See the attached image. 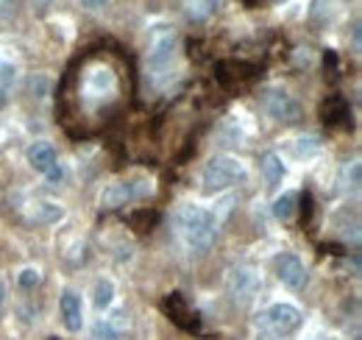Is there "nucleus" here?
<instances>
[{
  "label": "nucleus",
  "mask_w": 362,
  "mask_h": 340,
  "mask_svg": "<svg viewBox=\"0 0 362 340\" xmlns=\"http://www.w3.org/2000/svg\"><path fill=\"white\" fill-rule=\"evenodd\" d=\"M145 70L153 86H165L176 70V31L170 26H153L145 45Z\"/></svg>",
  "instance_id": "1"
},
{
  "label": "nucleus",
  "mask_w": 362,
  "mask_h": 340,
  "mask_svg": "<svg viewBox=\"0 0 362 340\" xmlns=\"http://www.w3.org/2000/svg\"><path fill=\"white\" fill-rule=\"evenodd\" d=\"M120 92V81H117V73L106 64V62H90L81 73V81H78V98H81V106L90 109V112H100L106 109Z\"/></svg>",
  "instance_id": "2"
},
{
  "label": "nucleus",
  "mask_w": 362,
  "mask_h": 340,
  "mask_svg": "<svg viewBox=\"0 0 362 340\" xmlns=\"http://www.w3.org/2000/svg\"><path fill=\"white\" fill-rule=\"evenodd\" d=\"M176 226L184 240V246L195 254H206L218 237V220L215 215L198 204H184L176 215Z\"/></svg>",
  "instance_id": "3"
},
{
  "label": "nucleus",
  "mask_w": 362,
  "mask_h": 340,
  "mask_svg": "<svg viewBox=\"0 0 362 340\" xmlns=\"http://www.w3.org/2000/svg\"><path fill=\"white\" fill-rule=\"evenodd\" d=\"M301 310L298 307H293V304H273L268 310H262L257 318H254V324H257V329L262 332V335H268V338H287V335H293L298 327H301Z\"/></svg>",
  "instance_id": "4"
},
{
  "label": "nucleus",
  "mask_w": 362,
  "mask_h": 340,
  "mask_svg": "<svg viewBox=\"0 0 362 340\" xmlns=\"http://www.w3.org/2000/svg\"><path fill=\"white\" fill-rule=\"evenodd\" d=\"M245 178V168L240 159L234 157H212L206 162V168L201 173V184L206 193H218V190H226L231 184L243 181Z\"/></svg>",
  "instance_id": "5"
},
{
  "label": "nucleus",
  "mask_w": 362,
  "mask_h": 340,
  "mask_svg": "<svg viewBox=\"0 0 362 340\" xmlns=\"http://www.w3.org/2000/svg\"><path fill=\"white\" fill-rule=\"evenodd\" d=\"M226 290L237 307H251L259 298V293H262V276L254 268L240 265V268L228 271Z\"/></svg>",
  "instance_id": "6"
},
{
  "label": "nucleus",
  "mask_w": 362,
  "mask_h": 340,
  "mask_svg": "<svg viewBox=\"0 0 362 340\" xmlns=\"http://www.w3.org/2000/svg\"><path fill=\"white\" fill-rule=\"evenodd\" d=\"M262 103H265V112L279 123H298L301 120V106L287 89H268L262 95Z\"/></svg>",
  "instance_id": "7"
},
{
  "label": "nucleus",
  "mask_w": 362,
  "mask_h": 340,
  "mask_svg": "<svg viewBox=\"0 0 362 340\" xmlns=\"http://www.w3.org/2000/svg\"><path fill=\"white\" fill-rule=\"evenodd\" d=\"M28 162H31L34 170H40L47 181H62V176H64V170L56 159L53 145H47V142H34L28 148Z\"/></svg>",
  "instance_id": "8"
},
{
  "label": "nucleus",
  "mask_w": 362,
  "mask_h": 340,
  "mask_svg": "<svg viewBox=\"0 0 362 340\" xmlns=\"http://www.w3.org/2000/svg\"><path fill=\"white\" fill-rule=\"evenodd\" d=\"M276 273H279V279H281L290 290H301V288L307 285V268H304V262L296 254L276 256Z\"/></svg>",
  "instance_id": "9"
},
{
  "label": "nucleus",
  "mask_w": 362,
  "mask_h": 340,
  "mask_svg": "<svg viewBox=\"0 0 362 340\" xmlns=\"http://www.w3.org/2000/svg\"><path fill=\"white\" fill-rule=\"evenodd\" d=\"M134 196H136L134 187H132L129 181H115V184H109V187L100 193V210H106V212L120 210V207H126Z\"/></svg>",
  "instance_id": "10"
},
{
  "label": "nucleus",
  "mask_w": 362,
  "mask_h": 340,
  "mask_svg": "<svg viewBox=\"0 0 362 340\" xmlns=\"http://www.w3.org/2000/svg\"><path fill=\"white\" fill-rule=\"evenodd\" d=\"M59 310H62V321H64V327H67L70 332H78V329L84 327L81 298L76 296L73 290H64V293H62V304H59Z\"/></svg>",
  "instance_id": "11"
},
{
  "label": "nucleus",
  "mask_w": 362,
  "mask_h": 340,
  "mask_svg": "<svg viewBox=\"0 0 362 340\" xmlns=\"http://www.w3.org/2000/svg\"><path fill=\"white\" fill-rule=\"evenodd\" d=\"M25 217L31 223H56V220L64 217V207L62 204H53V201H34L25 210Z\"/></svg>",
  "instance_id": "12"
},
{
  "label": "nucleus",
  "mask_w": 362,
  "mask_h": 340,
  "mask_svg": "<svg viewBox=\"0 0 362 340\" xmlns=\"http://www.w3.org/2000/svg\"><path fill=\"white\" fill-rule=\"evenodd\" d=\"M181 8H184V17H187V20H192V23H204L206 17L215 14L218 0H181Z\"/></svg>",
  "instance_id": "13"
},
{
  "label": "nucleus",
  "mask_w": 362,
  "mask_h": 340,
  "mask_svg": "<svg viewBox=\"0 0 362 340\" xmlns=\"http://www.w3.org/2000/svg\"><path fill=\"white\" fill-rule=\"evenodd\" d=\"M262 173H265V181L271 184V187H276V184H281V178H284V165H281V159H279V154H273V151H268V154H262Z\"/></svg>",
  "instance_id": "14"
},
{
  "label": "nucleus",
  "mask_w": 362,
  "mask_h": 340,
  "mask_svg": "<svg viewBox=\"0 0 362 340\" xmlns=\"http://www.w3.org/2000/svg\"><path fill=\"white\" fill-rule=\"evenodd\" d=\"M349 118V103L343 101V98H329L326 103H323V120L329 123V126H337L340 120H346Z\"/></svg>",
  "instance_id": "15"
},
{
  "label": "nucleus",
  "mask_w": 362,
  "mask_h": 340,
  "mask_svg": "<svg viewBox=\"0 0 362 340\" xmlns=\"http://www.w3.org/2000/svg\"><path fill=\"white\" fill-rule=\"evenodd\" d=\"M14 79H17L14 64H11V62H6V59H0V106H6V103H8L11 89H14Z\"/></svg>",
  "instance_id": "16"
},
{
  "label": "nucleus",
  "mask_w": 362,
  "mask_h": 340,
  "mask_svg": "<svg viewBox=\"0 0 362 340\" xmlns=\"http://www.w3.org/2000/svg\"><path fill=\"white\" fill-rule=\"evenodd\" d=\"M112 298H115V285L109 279H98L95 282V290H92V304L98 310H106L112 304Z\"/></svg>",
  "instance_id": "17"
},
{
  "label": "nucleus",
  "mask_w": 362,
  "mask_h": 340,
  "mask_svg": "<svg viewBox=\"0 0 362 340\" xmlns=\"http://www.w3.org/2000/svg\"><path fill=\"white\" fill-rule=\"evenodd\" d=\"M296 204H298V196H296V193H284V196H279V198L273 201V215H276L279 220H290L293 212H296Z\"/></svg>",
  "instance_id": "18"
},
{
  "label": "nucleus",
  "mask_w": 362,
  "mask_h": 340,
  "mask_svg": "<svg viewBox=\"0 0 362 340\" xmlns=\"http://www.w3.org/2000/svg\"><path fill=\"white\" fill-rule=\"evenodd\" d=\"M40 282H42V273H40L37 268H25V271L20 273V288H25V290L37 288Z\"/></svg>",
  "instance_id": "19"
},
{
  "label": "nucleus",
  "mask_w": 362,
  "mask_h": 340,
  "mask_svg": "<svg viewBox=\"0 0 362 340\" xmlns=\"http://www.w3.org/2000/svg\"><path fill=\"white\" fill-rule=\"evenodd\" d=\"M14 11H17V0H0V20L14 17Z\"/></svg>",
  "instance_id": "20"
},
{
  "label": "nucleus",
  "mask_w": 362,
  "mask_h": 340,
  "mask_svg": "<svg viewBox=\"0 0 362 340\" xmlns=\"http://www.w3.org/2000/svg\"><path fill=\"white\" fill-rule=\"evenodd\" d=\"M115 338H117V332H115L112 324H100V327H98V338L95 340H115Z\"/></svg>",
  "instance_id": "21"
},
{
  "label": "nucleus",
  "mask_w": 362,
  "mask_h": 340,
  "mask_svg": "<svg viewBox=\"0 0 362 340\" xmlns=\"http://www.w3.org/2000/svg\"><path fill=\"white\" fill-rule=\"evenodd\" d=\"M317 148V140L315 137H301V142H298V154H307V151H315Z\"/></svg>",
  "instance_id": "22"
},
{
  "label": "nucleus",
  "mask_w": 362,
  "mask_h": 340,
  "mask_svg": "<svg viewBox=\"0 0 362 340\" xmlns=\"http://www.w3.org/2000/svg\"><path fill=\"white\" fill-rule=\"evenodd\" d=\"M87 8H98V6H103V3H109V0H81Z\"/></svg>",
  "instance_id": "23"
},
{
  "label": "nucleus",
  "mask_w": 362,
  "mask_h": 340,
  "mask_svg": "<svg viewBox=\"0 0 362 340\" xmlns=\"http://www.w3.org/2000/svg\"><path fill=\"white\" fill-rule=\"evenodd\" d=\"M56 0H34V6H40V8H50Z\"/></svg>",
  "instance_id": "24"
},
{
  "label": "nucleus",
  "mask_w": 362,
  "mask_h": 340,
  "mask_svg": "<svg viewBox=\"0 0 362 340\" xmlns=\"http://www.w3.org/2000/svg\"><path fill=\"white\" fill-rule=\"evenodd\" d=\"M3 304H6V285L0 282V312H3Z\"/></svg>",
  "instance_id": "25"
},
{
  "label": "nucleus",
  "mask_w": 362,
  "mask_h": 340,
  "mask_svg": "<svg viewBox=\"0 0 362 340\" xmlns=\"http://www.w3.org/2000/svg\"><path fill=\"white\" fill-rule=\"evenodd\" d=\"M259 340H279V338H268V335H265V338H259Z\"/></svg>",
  "instance_id": "26"
},
{
  "label": "nucleus",
  "mask_w": 362,
  "mask_h": 340,
  "mask_svg": "<svg viewBox=\"0 0 362 340\" xmlns=\"http://www.w3.org/2000/svg\"><path fill=\"white\" fill-rule=\"evenodd\" d=\"M276 3H279V0H276Z\"/></svg>",
  "instance_id": "27"
}]
</instances>
